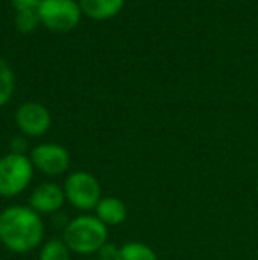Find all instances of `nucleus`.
<instances>
[{
  "label": "nucleus",
  "instance_id": "obj_1",
  "mask_svg": "<svg viewBox=\"0 0 258 260\" xmlns=\"http://www.w3.org/2000/svg\"><path fill=\"white\" fill-rule=\"evenodd\" d=\"M45 237L41 216L28 206H9L0 212V243L6 250L23 255L38 250Z\"/></svg>",
  "mask_w": 258,
  "mask_h": 260
},
{
  "label": "nucleus",
  "instance_id": "obj_2",
  "mask_svg": "<svg viewBox=\"0 0 258 260\" xmlns=\"http://www.w3.org/2000/svg\"><path fill=\"white\" fill-rule=\"evenodd\" d=\"M64 243L76 255H96L108 243V226L96 214H82L65 225Z\"/></svg>",
  "mask_w": 258,
  "mask_h": 260
},
{
  "label": "nucleus",
  "instance_id": "obj_3",
  "mask_svg": "<svg viewBox=\"0 0 258 260\" xmlns=\"http://www.w3.org/2000/svg\"><path fill=\"white\" fill-rule=\"evenodd\" d=\"M34 165L27 154H9L0 157V197L13 199L25 191L34 179Z\"/></svg>",
  "mask_w": 258,
  "mask_h": 260
},
{
  "label": "nucleus",
  "instance_id": "obj_4",
  "mask_svg": "<svg viewBox=\"0 0 258 260\" xmlns=\"http://www.w3.org/2000/svg\"><path fill=\"white\" fill-rule=\"evenodd\" d=\"M65 200L82 212L94 211L101 202V184L89 172H72L64 182Z\"/></svg>",
  "mask_w": 258,
  "mask_h": 260
},
{
  "label": "nucleus",
  "instance_id": "obj_5",
  "mask_svg": "<svg viewBox=\"0 0 258 260\" xmlns=\"http://www.w3.org/2000/svg\"><path fill=\"white\" fill-rule=\"evenodd\" d=\"M38 14L48 30L69 32L80 23L82 9L76 0H41Z\"/></svg>",
  "mask_w": 258,
  "mask_h": 260
},
{
  "label": "nucleus",
  "instance_id": "obj_6",
  "mask_svg": "<svg viewBox=\"0 0 258 260\" xmlns=\"http://www.w3.org/2000/svg\"><path fill=\"white\" fill-rule=\"evenodd\" d=\"M30 161L35 170H39L41 174L48 175V177H57V175L67 172L69 165H71V156L62 145L48 142V144L35 145L32 149Z\"/></svg>",
  "mask_w": 258,
  "mask_h": 260
},
{
  "label": "nucleus",
  "instance_id": "obj_7",
  "mask_svg": "<svg viewBox=\"0 0 258 260\" xmlns=\"http://www.w3.org/2000/svg\"><path fill=\"white\" fill-rule=\"evenodd\" d=\"M16 126L25 137H43L52 126V115L41 103H23L16 110Z\"/></svg>",
  "mask_w": 258,
  "mask_h": 260
},
{
  "label": "nucleus",
  "instance_id": "obj_8",
  "mask_svg": "<svg viewBox=\"0 0 258 260\" xmlns=\"http://www.w3.org/2000/svg\"><path fill=\"white\" fill-rule=\"evenodd\" d=\"M28 207L35 211L39 216L41 214H55L64 207L65 193L64 188L59 186L57 182H41L34 191L30 193V200H28Z\"/></svg>",
  "mask_w": 258,
  "mask_h": 260
},
{
  "label": "nucleus",
  "instance_id": "obj_9",
  "mask_svg": "<svg viewBox=\"0 0 258 260\" xmlns=\"http://www.w3.org/2000/svg\"><path fill=\"white\" fill-rule=\"evenodd\" d=\"M94 211L96 218L106 226H119L128 218V207L119 197H103Z\"/></svg>",
  "mask_w": 258,
  "mask_h": 260
},
{
  "label": "nucleus",
  "instance_id": "obj_10",
  "mask_svg": "<svg viewBox=\"0 0 258 260\" xmlns=\"http://www.w3.org/2000/svg\"><path fill=\"white\" fill-rule=\"evenodd\" d=\"M126 0H78L82 14L92 20H110L122 9Z\"/></svg>",
  "mask_w": 258,
  "mask_h": 260
},
{
  "label": "nucleus",
  "instance_id": "obj_11",
  "mask_svg": "<svg viewBox=\"0 0 258 260\" xmlns=\"http://www.w3.org/2000/svg\"><path fill=\"white\" fill-rule=\"evenodd\" d=\"M115 260H158V255L149 244L140 241H129L121 246Z\"/></svg>",
  "mask_w": 258,
  "mask_h": 260
},
{
  "label": "nucleus",
  "instance_id": "obj_12",
  "mask_svg": "<svg viewBox=\"0 0 258 260\" xmlns=\"http://www.w3.org/2000/svg\"><path fill=\"white\" fill-rule=\"evenodd\" d=\"M39 260H71V250L64 239H50L39 248Z\"/></svg>",
  "mask_w": 258,
  "mask_h": 260
},
{
  "label": "nucleus",
  "instance_id": "obj_13",
  "mask_svg": "<svg viewBox=\"0 0 258 260\" xmlns=\"http://www.w3.org/2000/svg\"><path fill=\"white\" fill-rule=\"evenodd\" d=\"M14 92V75L6 60L0 58V106L11 100Z\"/></svg>",
  "mask_w": 258,
  "mask_h": 260
},
{
  "label": "nucleus",
  "instance_id": "obj_14",
  "mask_svg": "<svg viewBox=\"0 0 258 260\" xmlns=\"http://www.w3.org/2000/svg\"><path fill=\"white\" fill-rule=\"evenodd\" d=\"M41 20H39L38 11H20L14 16V27L21 32V34H30L39 27Z\"/></svg>",
  "mask_w": 258,
  "mask_h": 260
},
{
  "label": "nucleus",
  "instance_id": "obj_15",
  "mask_svg": "<svg viewBox=\"0 0 258 260\" xmlns=\"http://www.w3.org/2000/svg\"><path fill=\"white\" fill-rule=\"evenodd\" d=\"M119 250H121V246H117V244H114V243L108 241V243L101 248L97 255H99V258H103V260H115L119 255Z\"/></svg>",
  "mask_w": 258,
  "mask_h": 260
},
{
  "label": "nucleus",
  "instance_id": "obj_16",
  "mask_svg": "<svg viewBox=\"0 0 258 260\" xmlns=\"http://www.w3.org/2000/svg\"><path fill=\"white\" fill-rule=\"evenodd\" d=\"M11 4L16 9V13H20V11H38L41 0H11Z\"/></svg>",
  "mask_w": 258,
  "mask_h": 260
},
{
  "label": "nucleus",
  "instance_id": "obj_17",
  "mask_svg": "<svg viewBox=\"0 0 258 260\" xmlns=\"http://www.w3.org/2000/svg\"><path fill=\"white\" fill-rule=\"evenodd\" d=\"M27 151V140L25 138H13L11 140V152L14 154H25Z\"/></svg>",
  "mask_w": 258,
  "mask_h": 260
},
{
  "label": "nucleus",
  "instance_id": "obj_18",
  "mask_svg": "<svg viewBox=\"0 0 258 260\" xmlns=\"http://www.w3.org/2000/svg\"><path fill=\"white\" fill-rule=\"evenodd\" d=\"M92 260H103V258H99V257H97V258H92Z\"/></svg>",
  "mask_w": 258,
  "mask_h": 260
},
{
  "label": "nucleus",
  "instance_id": "obj_19",
  "mask_svg": "<svg viewBox=\"0 0 258 260\" xmlns=\"http://www.w3.org/2000/svg\"><path fill=\"white\" fill-rule=\"evenodd\" d=\"M256 191H258V184H256Z\"/></svg>",
  "mask_w": 258,
  "mask_h": 260
}]
</instances>
